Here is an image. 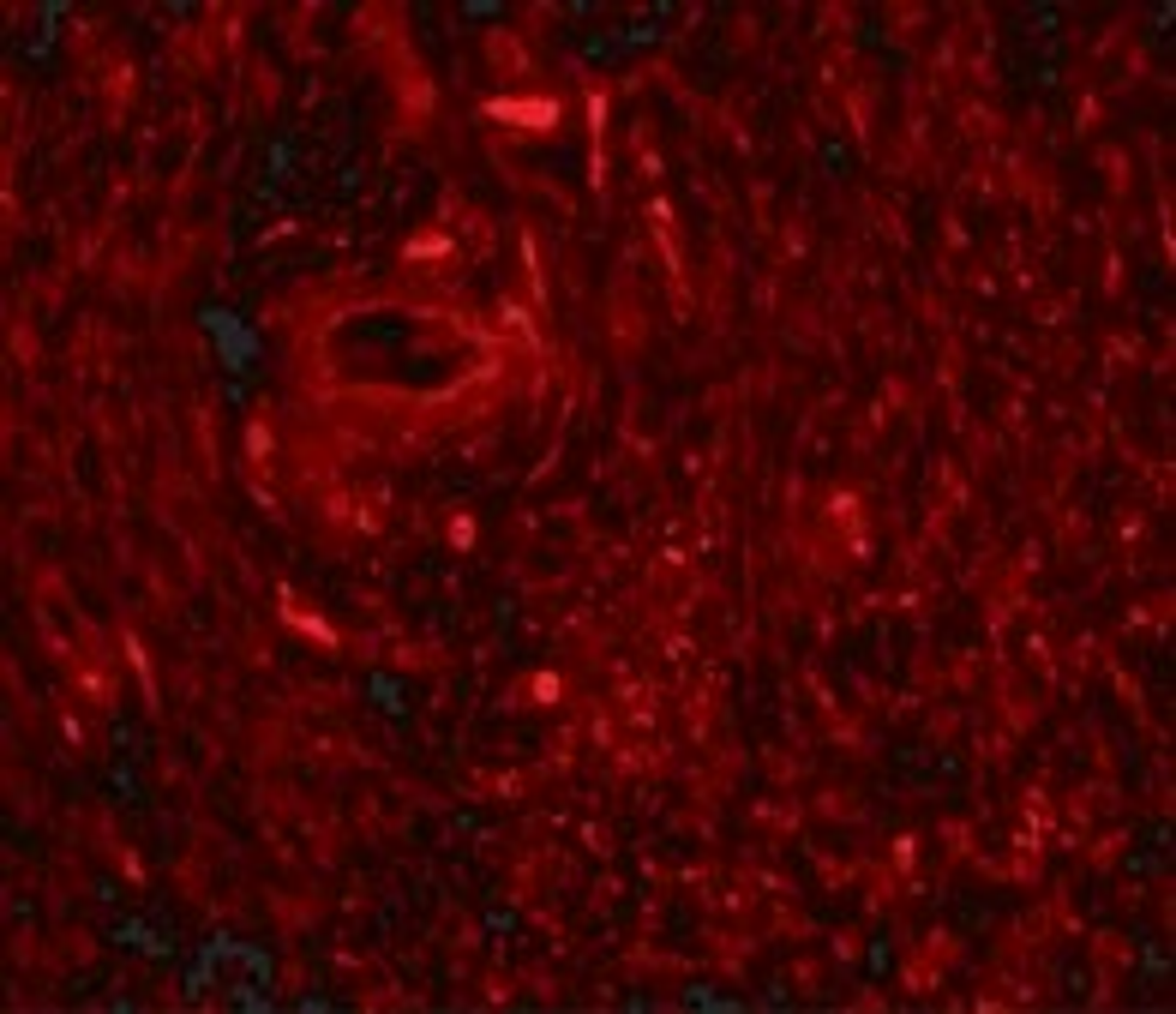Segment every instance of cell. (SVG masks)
I'll list each match as a JSON object with an SVG mask.
<instances>
[{
	"mask_svg": "<svg viewBox=\"0 0 1176 1014\" xmlns=\"http://www.w3.org/2000/svg\"><path fill=\"white\" fill-rule=\"evenodd\" d=\"M601 138H607V97L594 90L588 97V187L594 193H607V145Z\"/></svg>",
	"mask_w": 1176,
	"mask_h": 1014,
	"instance_id": "2",
	"label": "cell"
},
{
	"mask_svg": "<svg viewBox=\"0 0 1176 1014\" xmlns=\"http://www.w3.org/2000/svg\"><path fill=\"white\" fill-rule=\"evenodd\" d=\"M450 541H456V546H469V541H474V522H469V517H456V528H450Z\"/></svg>",
	"mask_w": 1176,
	"mask_h": 1014,
	"instance_id": "6",
	"label": "cell"
},
{
	"mask_svg": "<svg viewBox=\"0 0 1176 1014\" xmlns=\"http://www.w3.org/2000/svg\"><path fill=\"white\" fill-rule=\"evenodd\" d=\"M127 660H132V673H138V684L156 697V673H150V660H145V649H138V636H127Z\"/></svg>",
	"mask_w": 1176,
	"mask_h": 1014,
	"instance_id": "4",
	"label": "cell"
},
{
	"mask_svg": "<svg viewBox=\"0 0 1176 1014\" xmlns=\"http://www.w3.org/2000/svg\"><path fill=\"white\" fill-rule=\"evenodd\" d=\"M487 114H493V121L522 127V132H552V127H559V103H552V97H493Z\"/></svg>",
	"mask_w": 1176,
	"mask_h": 1014,
	"instance_id": "1",
	"label": "cell"
},
{
	"mask_svg": "<svg viewBox=\"0 0 1176 1014\" xmlns=\"http://www.w3.org/2000/svg\"><path fill=\"white\" fill-rule=\"evenodd\" d=\"M276 601H283V625H288V631H307V636H318V642H336V631L325 625V618H312L301 601H294V588H276Z\"/></svg>",
	"mask_w": 1176,
	"mask_h": 1014,
	"instance_id": "3",
	"label": "cell"
},
{
	"mask_svg": "<svg viewBox=\"0 0 1176 1014\" xmlns=\"http://www.w3.org/2000/svg\"><path fill=\"white\" fill-rule=\"evenodd\" d=\"M408 252H414V259H432V252H450V241H438V235H427V241H414Z\"/></svg>",
	"mask_w": 1176,
	"mask_h": 1014,
	"instance_id": "5",
	"label": "cell"
}]
</instances>
